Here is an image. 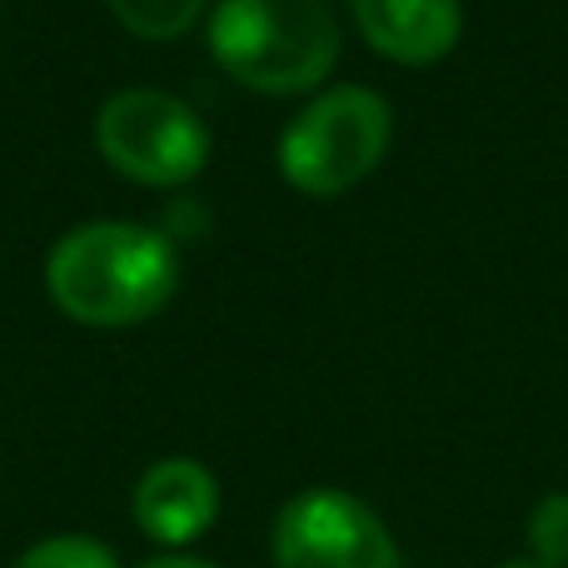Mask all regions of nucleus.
Instances as JSON below:
<instances>
[{"label": "nucleus", "mask_w": 568, "mask_h": 568, "mask_svg": "<svg viewBox=\"0 0 568 568\" xmlns=\"http://www.w3.org/2000/svg\"><path fill=\"white\" fill-rule=\"evenodd\" d=\"M394 135L389 100L369 85H334L314 95L280 135V175L300 195L334 200L384 160Z\"/></svg>", "instance_id": "obj_3"}, {"label": "nucleus", "mask_w": 568, "mask_h": 568, "mask_svg": "<svg viewBox=\"0 0 568 568\" xmlns=\"http://www.w3.org/2000/svg\"><path fill=\"white\" fill-rule=\"evenodd\" d=\"M359 36L394 65H434L464 36L459 0H349Z\"/></svg>", "instance_id": "obj_7"}, {"label": "nucleus", "mask_w": 568, "mask_h": 568, "mask_svg": "<svg viewBox=\"0 0 568 568\" xmlns=\"http://www.w3.org/2000/svg\"><path fill=\"white\" fill-rule=\"evenodd\" d=\"M95 145L110 170L135 185L175 190L205 170L210 130L195 110L170 90H120L95 115Z\"/></svg>", "instance_id": "obj_4"}, {"label": "nucleus", "mask_w": 568, "mask_h": 568, "mask_svg": "<svg viewBox=\"0 0 568 568\" xmlns=\"http://www.w3.org/2000/svg\"><path fill=\"white\" fill-rule=\"evenodd\" d=\"M140 568H220L210 559H190V554H160V559H145Z\"/></svg>", "instance_id": "obj_11"}, {"label": "nucleus", "mask_w": 568, "mask_h": 568, "mask_svg": "<svg viewBox=\"0 0 568 568\" xmlns=\"http://www.w3.org/2000/svg\"><path fill=\"white\" fill-rule=\"evenodd\" d=\"M529 549L544 568H568V489H554L534 504Z\"/></svg>", "instance_id": "obj_10"}, {"label": "nucleus", "mask_w": 568, "mask_h": 568, "mask_svg": "<svg viewBox=\"0 0 568 568\" xmlns=\"http://www.w3.org/2000/svg\"><path fill=\"white\" fill-rule=\"evenodd\" d=\"M210 55L260 95H300L334 70L339 26L324 0H220Z\"/></svg>", "instance_id": "obj_2"}, {"label": "nucleus", "mask_w": 568, "mask_h": 568, "mask_svg": "<svg viewBox=\"0 0 568 568\" xmlns=\"http://www.w3.org/2000/svg\"><path fill=\"white\" fill-rule=\"evenodd\" d=\"M180 260L160 230L140 220H90L55 240L45 290L60 314L95 329H125L160 314L175 294Z\"/></svg>", "instance_id": "obj_1"}, {"label": "nucleus", "mask_w": 568, "mask_h": 568, "mask_svg": "<svg viewBox=\"0 0 568 568\" xmlns=\"http://www.w3.org/2000/svg\"><path fill=\"white\" fill-rule=\"evenodd\" d=\"M275 568H399L389 524L344 489H304L280 509Z\"/></svg>", "instance_id": "obj_5"}, {"label": "nucleus", "mask_w": 568, "mask_h": 568, "mask_svg": "<svg viewBox=\"0 0 568 568\" xmlns=\"http://www.w3.org/2000/svg\"><path fill=\"white\" fill-rule=\"evenodd\" d=\"M115 10V20L140 40H180L185 30H195V20L205 16L210 0H105Z\"/></svg>", "instance_id": "obj_8"}, {"label": "nucleus", "mask_w": 568, "mask_h": 568, "mask_svg": "<svg viewBox=\"0 0 568 568\" xmlns=\"http://www.w3.org/2000/svg\"><path fill=\"white\" fill-rule=\"evenodd\" d=\"M220 519V484L200 459H155L135 484V524L165 549L205 539Z\"/></svg>", "instance_id": "obj_6"}, {"label": "nucleus", "mask_w": 568, "mask_h": 568, "mask_svg": "<svg viewBox=\"0 0 568 568\" xmlns=\"http://www.w3.org/2000/svg\"><path fill=\"white\" fill-rule=\"evenodd\" d=\"M504 568H544L539 559H514V564H504Z\"/></svg>", "instance_id": "obj_12"}, {"label": "nucleus", "mask_w": 568, "mask_h": 568, "mask_svg": "<svg viewBox=\"0 0 568 568\" xmlns=\"http://www.w3.org/2000/svg\"><path fill=\"white\" fill-rule=\"evenodd\" d=\"M10 568H120L115 549L90 534H55V539L30 544Z\"/></svg>", "instance_id": "obj_9"}]
</instances>
